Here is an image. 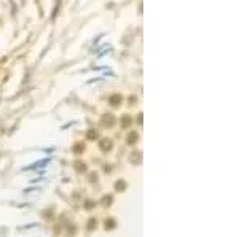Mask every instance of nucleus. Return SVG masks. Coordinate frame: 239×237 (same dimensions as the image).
<instances>
[{
    "label": "nucleus",
    "instance_id": "nucleus-10",
    "mask_svg": "<svg viewBox=\"0 0 239 237\" xmlns=\"http://www.w3.org/2000/svg\"><path fill=\"white\" fill-rule=\"evenodd\" d=\"M86 167H85V164H81V162H77V170H85Z\"/></svg>",
    "mask_w": 239,
    "mask_h": 237
},
{
    "label": "nucleus",
    "instance_id": "nucleus-7",
    "mask_svg": "<svg viewBox=\"0 0 239 237\" xmlns=\"http://www.w3.org/2000/svg\"><path fill=\"white\" fill-rule=\"evenodd\" d=\"M94 226H97V223H96V220H94V218H91V220H89V223H88V229H89V231H93V228H94Z\"/></svg>",
    "mask_w": 239,
    "mask_h": 237
},
{
    "label": "nucleus",
    "instance_id": "nucleus-4",
    "mask_svg": "<svg viewBox=\"0 0 239 237\" xmlns=\"http://www.w3.org/2000/svg\"><path fill=\"white\" fill-rule=\"evenodd\" d=\"M137 137H139V135H137V132H131V134L128 135V143H129V145L136 143V142H137Z\"/></svg>",
    "mask_w": 239,
    "mask_h": 237
},
{
    "label": "nucleus",
    "instance_id": "nucleus-6",
    "mask_svg": "<svg viewBox=\"0 0 239 237\" xmlns=\"http://www.w3.org/2000/svg\"><path fill=\"white\" fill-rule=\"evenodd\" d=\"M126 188V183L124 182H121V180H120V182H117V185H115V189L117 191H123Z\"/></svg>",
    "mask_w": 239,
    "mask_h": 237
},
{
    "label": "nucleus",
    "instance_id": "nucleus-3",
    "mask_svg": "<svg viewBox=\"0 0 239 237\" xmlns=\"http://www.w3.org/2000/svg\"><path fill=\"white\" fill-rule=\"evenodd\" d=\"M121 100H123V97H121V95H118V94H115V95H112V97H110V102H112V105H118Z\"/></svg>",
    "mask_w": 239,
    "mask_h": 237
},
{
    "label": "nucleus",
    "instance_id": "nucleus-8",
    "mask_svg": "<svg viewBox=\"0 0 239 237\" xmlns=\"http://www.w3.org/2000/svg\"><path fill=\"white\" fill-rule=\"evenodd\" d=\"M102 202H104V205H110V202H112V196H105V198L102 199Z\"/></svg>",
    "mask_w": 239,
    "mask_h": 237
},
{
    "label": "nucleus",
    "instance_id": "nucleus-5",
    "mask_svg": "<svg viewBox=\"0 0 239 237\" xmlns=\"http://www.w3.org/2000/svg\"><path fill=\"white\" fill-rule=\"evenodd\" d=\"M105 228H107V229H113V228H115V220H112V218L107 220V221H105Z\"/></svg>",
    "mask_w": 239,
    "mask_h": 237
},
{
    "label": "nucleus",
    "instance_id": "nucleus-2",
    "mask_svg": "<svg viewBox=\"0 0 239 237\" xmlns=\"http://www.w3.org/2000/svg\"><path fill=\"white\" fill-rule=\"evenodd\" d=\"M102 124H104V126H113V124H115V118L112 116V115H104Z\"/></svg>",
    "mask_w": 239,
    "mask_h": 237
},
{
    "label": "nucleus",
    "instance_id": "nucleus-11",
    "mask_svg": "<svg viewBox=\"0 0 239 237\" xmlns=\"http://www.w3.org/2000/svg\"><path fill=\"white\" fill-rule=\"evenodd\" d=\"M88 137H89V138H94V137H97V134H96L94 131H91V132L88 134Z\"/></svg>",
    "mask_w": 239,
    "mask_h": 237
},
{
    "label": "nucleus",
    "instance_id": "nucleus-9",
    "mask_svg": "<svg viewBox=\"0 0 239 237\" xmlns=\"http://www.w3.org/2000/svg\"><path fill=\"white\" fill-rule=\"evenodd\" d=\"M129 123H131V118H129V116H124V118H123V126H128Z\"/></svg>",
    "mask_w": 239,
    "mask_h": 237
},
{
    "label": "nucleus",
    "instance_id": "nucleus-1",
    "mask_svg": "<svg viewBox=\"0 0 239 237\" xmlns=\"http://www.w3.org/2000/svg\"><path fill=\"white\" fill-rule=\"evenodd\" d=\"M99 146H101V150H102V151H108V150H112V146H113V143H112V140H110V138H104V140H101Z\"/></svg>",
    "mask_w": 239,
    "mask_h": 237
}]
</instances>
